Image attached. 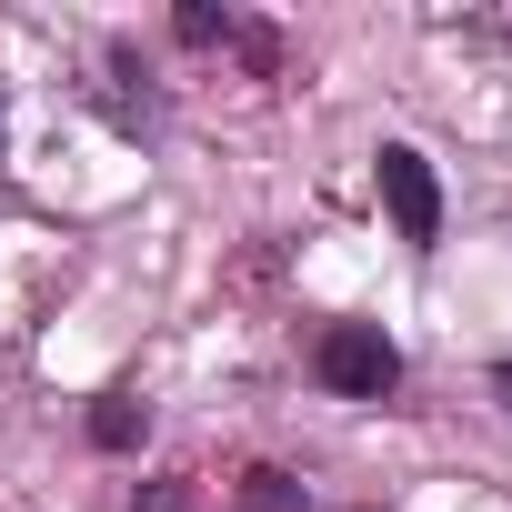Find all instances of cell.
I'll return each instance as SVG.
<instances>
[{
    "mask_svg": "<svg viewBox=\"0 0 512 512\" xmlns=\"http://www.w3.org/2000/svg\"><path fill=\"white\" fill-rule=\"evenodd\" d=\"M372 171H382V211L402 221V241H422V251H432V241H442V181H432V161H422L412 141H382V161H372Z\"/></svg>",
    "mask_w": 512,
    "mask_h": 512,
    "instance_id": "cell-1",
    "label": "cell"
},
{
    "mask_svg": "<svg viewBox=\"0 0 512 512\" xmlns=\"http://www.w3.org/2000/svg\"><path fill=\"white\" fill-rule=\"evenodd\" d=\"M322 382L352 392V402H382V392L402 382V352H392L372 322H332V332H322Z\"/></svg>",
    "mask_w": 512,
    "mask_h": 512,
    "instance_id": "cell-2",
    "label": "cell"
},
{
    "mask_svg": "<svg viewBox=\"0 0 512 512\" xmlns=\"http://www.w3.org/2000/svg\"><path fill=\"white\" fill-rule=\"evenodd\" d=\"M231 492H241V512H312V492H302L292 472H272V462H262V472H241Z\"/></svg>",
    "mask_w": 512,
    "mask_h": 512,
    "instance_id": "cell-3",
    "label": "cell"
},
{
    "mask_svg": "<svg viewBox=\"0 0 512 512\" xmlns=\"http://www.w3.org/2000/svg\"><path fill=\"white\" fill-rule=\"evenodd\" d=\"M141 432H151V412H141V402H101V412H91V442H101V452H131Z\"/></svg>",
    "mask_w": 512,
    "mask_h": 512,
    "instance_id": "cell-4",
    "label": "cell"
},
{
    "mask_svg": "<svg viewBox=\"0 0 512 512\" xmlns=\"http://www.w3.org/2000/svg\"><path fill=\"white\" fill-rule=\"evenodd\" d=\"M131 512H191V482H141V502Z\"/></svg>",
    "mask_w": 512,
    "mask_h": 512,
    "instance_id": "cell-5",
    "label": "cell"
},
{
    "mask_svg": "<svg viewBox=\"0 0 512 512\" xmlns=\"http://www.w3.org/2000/svg\"><path fill=\"white\" fill-rule=\"evenodd\" d=\"M0 121H11V111H0Z\"/></svg>",
    "mask_w": 512,
    "mask_h": 512,
    "instance_id": "cell-6",
    "label": "cell"
}]
</instances>
